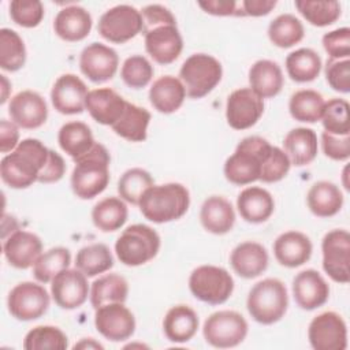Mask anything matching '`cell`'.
Returning <instances> with one entry per match:
<instances>
[{
    "label": "cell",
    "instance_id": "cell-59",
    "mask_svg": "<svg viewBox=\"0 0 350 350\" xmlns=\"http://www.w3.org/2000/svg\"><path fill=\"white\" fill-rule=\"evenodd\" d=\"M74 349H104V346L93 338H83L81 342L74 345Z\"/></svg>",
    "mask_w": 350,
    "mask_h": 350
},
{
    "label": "cell",
    "instance_id": "cell-23",
    "mask_svg": "<svg viewBox=\"0 0 350 350\" xmlns=\"http://www.w3.org/2000/svg\"><path fill=\"white\" fill-rule=\"evenodd\" d=\"M126 100L111 88H98L89 90L85 101V109L100 124L113 126L126 108Z\"/></svg>",
    "mask_w": 350,
    "mask_h": 350
},
{
    "label": "cell",
    "instance_id": "cell-31",
    "mask_svg": "<svg viewBox=\"0 0 350 350\" xmlns=\"http://www.w3.org/2000/svg\"><path fill=\"white\" fill-rule=\"evenodd\" d=\"M284 153L295 167L310 164L317 156V135L312 129L295 127L283 139Z\"/></svg>",
    "mask_w": 350,
    "mask_h": 350
},
{
    "label": "cell",
    "instance_id": "cell-5",
    "mask_svg": "<svg viewBox=\"0 0 350 350\" xmlns=\"http://www.w3.org/2000/svg\"><path fill=\"white\" fill-rule=\"evenodd\" d=\"M249 314L260 324L278 323L288 306V295L284 283L276 278H267L256 283L247 295Z\"/></svg>",
    "mask_w": 350,
    "mask_h": 350
},
{
    "label": "cell",
    "instance_id": "cell-19",
    "mask_svg": "<svg viewBox=\"0 0 350 350\" xmlns=\"http://www.w3.org/2000/svg\"><path fill=\"white\" fill-rule=\"evenodd\" d=\"M8 113L18 127L33 130L46 122L48 105L40 93L22 90L10 100Z\"/></svg>",
    "mask_w": 350,
    "mask_h": 350
},
{
    "label": "cell",
    "instance_id": "cell-36",
    "mask_svg": "<svg viewBox=\"0 0 350 350\" xmlns=\"http://www.w3.org/2000/svg\"><path fill=\"white\" fill-rule=\"evenodd\" d=\"M129 283L118 273H107L92 283L90 287V304L94 309L105 304L122 302L127 299Z\"/></svg>",
    "mask_w": 350,
    "mask_h": 350
},
{
    "label": "cell",
    "instance_id": "cell-24",
    "mask_svg": "<svg viewBox=\"0 0 350 350\" xmlns=\"http://www.w3.org/2000/svg\"><path fill=\"white\" fill-rule=\"evenodd\" d=\"M313 252L309 237L299 231H286L273 242L276 261L287 268H297L309 261Z\"/></svg>",
    "mask_w": 350,
    "mask_h": 350
},
{
    "label": "cell",
    "instance_id": "cell-49",
    "mask_svg": "<svg viewBox=\"0 0 350 350\" xmlns=\"http://www.w3.org/2000/svg\"><path fill=\"white\" fill-rule=\"evenodd\" d=\"M10 16L22 27H36L44 18V5L40 0H12L10 3Z\"/></svg>",
    "mask_w": 350,
    "mask_h": 350
},
{
    "label": "cell",
    "instance_id": "cell-18",
    "mask_svg": "<svg viewBox=\"0 0 350 350\" xmlns=\"http://www.w3.org/2000/svg\"><path fill=\"white\" fill-rule=\"evenodd\" d=\"M119 66L116 51L101 42H92L79 56V68L94 83H103L115 77Z\"/></svg>",
    "mask_w": 350,
    "mask_h": 350
},
{
    "label": "cell",
    "instance_id": "cell-13",
    "mask_svg": "<svg viewBox=\"0 0 350 350\" xmlns=\"http://www.w3.org/2000/svg\"><path fill=\"white\" fill-rule=\"evenodd\" d=\"M145 37V49L148 55L159 64H171L183 49V40L176 22H165L142 29Z\"/></svg>",
    "mask_w": 350,
    "mask_h": 350
},
{
    "label": "cell",
    "instance_id": "cell-39",
    "mask_svg": "<svg viewBox=\"0 0 350 350\" xmlns=\"http://www.w3.org/2000/svg\"><path fill=\"white\" fill-rule=\"evenodd\" d=\"M324 104L325 101L321 93L312 89H302L291 94L288 111L290 115L298 122L316 123L321 119Z\"/></svg>",
    "mask_w": 350,
    "mask_h": 350
},
{
    "label": "cell",
    "instance_id": "cell-48",
    "mask_svg": "<svg viewBox=\"0 0 350 350\" xmlns=\"http://www.w3.org/2000/svg\"><path fill=\"white\" fill-rule=\"evenodd\" d=\"M153 66L142 55H133L127 57L120 68L123 82L133 89L145 88L153 78Z\"/></svg>",
    "mask_w": 350,
    "mask_h": 350
},
{
    "label": "cell",
    "instance_id": "cell-56",
    "mask_svg": "<svg viewBox=\"0 0 350 350\" xmlns=\"http://www.w3.org/2000/svg\"><path fill=\"white\" fill-rule=\"evenodd\" d=\"M141 15H142V22H144L142 29L150 27V26L159 25V23L176 22L172 12L161 4H149V5L144 7L141 11Z\"/></svg>",
    "mask_w": 350,
    "mask_h": 350
},
{
    "label": "cell",
    "instance_id": "cell-52",
    "mask_svg": "<svg viewBox=\"0 0 350 350\" xmlns=\"http://www.w3.org/2000/svg\"><path fill=\"white\" fill-rule=\"evenodd\" d=\"M323 46L329 59H349L350 56V29L339 27L323 36Z\"/></svg>",
    "mask_w": 350,
    "mask_h": 350
},
{
    "label": "cell",
    "instance_id": "cell-16",
    "mask_svg": "<svg viewBox=\"0 0 350 350\" xmlns=\"http://www.w3.org/2000/svg\"><path fill=\"white\" fill-rule=\"evenodd\" d=\"M51 283V295L55 304L66 310L82 306L90 293L88 276L78 268L60 271Z\"/></svg>",
    "mask_w": 350,
    "mask_h": 350
},
{
    "label": "cell",
    "instance_id": "cell-7",
    "mask_svg": "<svg viewBox=\"0 0 350 350\" xmlns=\"http://www.w3.org/2000/svg\"><path fill=\"white\" fill-rule=\"evenodd\" d=\"M221 75L220 62L208 53L189 56L179 70V79L190 98H201L211 93L220 82Z\"/></svg>",
    "mask_w": 350,
    "mask_h": 350
},
{
    "label": "cell",
    "instance_id": "cell-14",
    "mask_svg": "<svg viewBox=\"0 0 350 350\" xmlns=\"http://www.w3.org/2000/svg\"><path fill=\"white\" fill-rule=\"evenodd\" d=\"M308 339L314 350H345L347 347V325L339 313L323 312L310 321Z\"/></svg>",
    "mask_w": 350,
    "mask_h": 350
},
{
    "label": "cell",
    "instance_id": "cell-8",
    "mask_svg": "<svg viewBox=\"0 0 350 350\" xmlns=\"http://www.w3.org/2000/svg\"><path fill=\"white\" fill-rule=\"evenodd\" d=\"M191 294L209 305L224 304L234 291V279L227 269L216 265H201L189 278Z\"/></svg>",
    "mask_w": 350,
    "mask_h": 350
},
{
    "label": "cell",
    "instance_id": "cell-60",
    "mask_svg": "<svg viewBox=\"0 0 350 350\" xmlns=\"http://www.w3.org/2000/svg\"><path fill=\"white\" fill-rule=\"evenodd\" d=\"M0 77H1V88H3V89H1L3 92H1V100H0V103L4 104V103L7 101V98H8V90L11 89V88H10L11 85H10L8 79L5 78V75H0Z\"/></svg>",
    "mask_w": 350,
    "mask_h": 350
},
{
    "label": "cell",
    "instance_id": "cell-27",
    "mask_svg": "<svg viewBox=\"0 0 350 350\" xmlns=\"http://www.w3.org/2000/svg\"><path fill=\"white\" fill-rule=\"evenodd\" d=\"M237 208L241 217L247 223L267 221L275 209L272 194L258 186L243 189L237 198Z\"/></svg>",
    "mask_w": 350,
    "mask_h": 350
},
{
    "label": "cell",
    "instance_id": "cell-28",
    "mask_svg": "<svg viewBox=\"0 0 350 350\" xmlns=\"http://www.w3.org/2000/svg\"><path fill=\"white\" fill-rule=\"evenodd\" d=\"M200 221L208 232L223 235L234 227L235 212L227 198L221 196H211L201 206Z\"/></svg>",
    "mask_w": 350,
    "mask_h": 350
},
{
    "label": "cell",
    "instance_id": "cell-41",
    "mask_svg": "<svg viewBox=\"0 0 350 350\" xmlns=\"http://www.w3.org/2000/svg\"><path fill=\"white\" fill-rule=\"evenodd\" d=\"M305 36L302 22L293 14L278 15L268 26V38L278 48H291Z\"/></svg>",
    "mask_w": 350,
    "mask_h": 350
},
{
    "label": "cell",
    "instance_id": "cell-11",
    "mask_svg": "<svg viewBox=\"0 0 350 350\" xmlns=\"http://www.w3.org/2000/svg\"><path fill=\"white\" fill-rule=\"evenodd\" d=\"M51 298L42 284L34 282L18 283L8 294L7 306L12 317L21 321H31L44 316Z\"/></svg>",
    "mask_w": 350,
    "mask_h": 350
},
{
    "label": "cell",
    "instance_id": "cell-35",
    "mask_svg": "<svg viewBox=\"0 0 350 350\" xmlns=\"http://www.w3.org/2000/svg\"><path fill=\"white\" fill-rule=\"evenodd\" d=\"M149 122L150 112L148 109L127 101L122 116L111 127L119 137L130 142H141L146 139Z\"/></svg>",
    "mask_w": 350,
    "mask_h": 350
},
{
    "label": "cell",
    "instance_id": "cell-57",
    "mask_svg": "<svg viewBox=\"0 0 350 350\" xmlns=\"http://www.w3.org/2000/svg\"><path fill=\"white\" fill-rule=\"evenodd\" d=\"M19 144L18 126L11 120L3 119L0 123V150L1 153L12 152Z\"/></svg>",
    "mask_w": 350,
    "mask_h": 350
},
{
    "label": "cell",
    "instance_id": "cell-40",
    "mask_svg": "<svg viewBox=\"0 0 350 350\" xmlns=\"http://www.w3.org/2000/svg\"><path fill=\"white\" fill-rule=\"evenodd\" d=\"M113 267V257L109 247L104 243H92L79 249L75 257V268L88 278L97 276Z\"/></svg>",
    "mask_w": 350,
    "mask_h": 350
},
{
    "label": "cell",
    "instance_id": "cell-55",
    "mask_svg": "<svg viewBox=\"0 0 350 350\" xmlns=\"http://www.w3.org/2000/svg\"><path fill=\"white\" fill-rule=\"evenodd\" d=\"M198 5L211 15L216 16H243L241 5L234 0H206L198 1Z\"/></svg>",
    "mask_w": 350,
    "mask_h": 350
},
{
    "label": "cell",
    "instance_id": "cell-17",
    "mask_svg": "<svg viewBox=\"0 0 350 350\" xmlns=\"http://www.w3.org/2000/svg\"><path fill=\"white\" fill-rule=\"evenodd\" d=\"M264 113V100L250 88L234 90L227 97L226 119L234 130H246L254 126Z\"/></svg>",
    "mask_w": 350,
    "mask_h": 350
},
{
    "label": "cell",
    "instance_id": "cell-9",
    "mask_svg": "<svg viewBox=\"0 0 350 350\" xmlns=\"http://www.w3.org/2000/svg\"><path fill=\"white\" fill-rule=\"evenodd\" d=\"M247 321L235 310H219L204 323L202 335L206 343L219 349L235 347L247 335Z\"/></svg>",
    "mask_w": 350,
    "mask_h": 350
},
{
    "label": "cell",
    "instance_id": "cell-37",
    "mask_svg": "<svg viewBox=\"0 0 350 350\" xmlns=\"http://www.w3.org/2000/svg\"><path fill=\"white\" fill-rule=\"evenodd\" d=\"M129 209L119 197H107L98 201L92 209L93 224L103 232L119 230L127 220Z\"/></svg>",
    "mask_w": 350,
    "mask_h": 350
},
{
    "label": "cell",
    "instance_id": "cell-53",
    "mask_svg": "<svg viewBox=\"0 0 350 350\" xmlns=\"http://www.w3.org/2000/svg\"><path fill=\"white\" fill-rule=\"evenodd\" d=\"M321 148L327 157L336 161H345L350 157V134L335 135L323 131Z\"/></svg>",
    "mask_w": 350,
    "mask_h": 350
},
{
    "label": "cell",
    "instance_id": "cell-50",
    "mask_svg": "<svg viewBox=\"0 0 350 350\" xmlns=\"http://www.w3.org/2000/svg\"><path fill=\"white\" fill-rule=\"evenodd\" d=\"M291 163L284 153L278 146H272L268 156L265 157L261 171H260V179L264 183H275L282 180L290 171Z\"/></svg>",
    "mask_w": 350,
    "mask_h": 350
},
{
    "label": "cell",
    "instance_id": "cell-51",
    "mask_svg": "<svg viewBox=\"0 0 350 350\" xmlns=\"http://www.w3.org/2000/svg\"><path fill=\"white\" fill-rule=\"evenodd\" d=\"M325 79L328 85L339 92H350V59H328L325 64Z\"/></svg>",
    "mask_w": 350,
    "mask_h": 350
},
{
    "label": "cell",
    "instance_id": "cell-43",
    "mask_svg": "<svg viewBox=\"0 0 350 350\" xmlns=\"http://www.w3.org/2000/svg\"><path fill=\"white\" fill-rule=\"evenodd\" d=\"M26 46L22 37L12 29L0 30V67L4 71H18L25 66Z\"/></svg>",
    "mask_w": 350,
    "mask_h": 350
},
{
    "label": "cell",
    "instance_id": "cell-26",
    "mask_svg": "<svg viewBox=\"0 0 350 350\" xmlns=\"http://www.w3.org/2000/svg\"><path fill=\"white\" fill-rule=\"evenodd\" d=\"M92 15L81 5L62 8L53 21V30L57 37L68 42L86 38L92 30Z\"/></svg>",
    "mask_w": 350,
    "mask_h": 350
},
{
    "label": "cell",
    "instance_id": "cell-45",
    "mask_svg": "<svg viewBox=\"0 0 350 350\" xmlns=\"http://www.w3.org/2000/svg\"><path fill=\"white\" fill-rule=\"evenodd\" d=\"M154 185L152 175L144 168H130L123 172L118 180V193L129 204L138 205L146 189Z\"/></svg>",
    "mask_w": 350,
    "mask_h": 350
},
{
    "label": "cell",
    "instance_id": "cell-58",
    "mask_svg": "<svg viewBox=\"0 0 350 350\" xmlns=\"http://www.w3.org/2000/svg\"><path fill=\"white\" fill-rule=\"evenodd\" d=\"M243 16H264L268 15L276 5L275 0H243L241 1Z\"/></svg>",
    "mask_w": 350,
    "mask_h": 350
},
{
    "label": "cell",
    "instance_id": "cell-34",
    "mask_svg": "<svg viewBox=\"0 0 350 350\" xmlns=\"http://www.w3.org/2000/svg\"><path fill=\"white\" fill-rule=\"evenodd\" d=\"M57 142L62 150L72 157L74 161L88 153L96 144L90 127L78 120L68 122L60 127Z\"/></svg>",
    "mask_w": 350,
    "mask_h": 350
},
{
    "label": "cell",
    "instance_id": "cell-20",
    "mask_svg": "<svg viewBox=\"0 0 350 350\" xmlns=\"http://www.w3.org/2000/svg\"><path fill=\"white\" fill-rule=\"evenodd\" d=\"M89 90L85 82L75 74L60 75L51 90L53 108L63 115L82 113Z\"/></svg>",
    "mask_w": 350,
    "mask_h": 350
},
{
    "label": "cell",
    "instance_id": "cell-15",
    "mask_svg": "<svg viewBox=\"0 0 350 350\" xmlns=\"http://www.w3.org/2000/svg\"><path fill=\"white\" fill-rule=\"evenodd\" d=\"M96 329L111 342L129 339L135 331V319L131 310L122 302L101 305L94 309Z\"/></svg>",
    "mask_w": 350,
    "mask_h": 350
},
{
    "label": "cell",
    "instance_id": "cell-4",
    "mask_svg": "<svg viewBox=\"0 0 350 350\" xmlns=\"http://www.w3.org/2000/svg\"><path fill=\"white\" fill-rule=\"evenodd\" d=\"M271 148L272 145L262 137L250 135L243 138L224 163L226 179L238 186L258 180L261 165Z\"/></svg>",
    "mask_w": 350,
    "mask_h": 350
},
{
    "label": "cell",
    "instance_id": "cell-25",
    "mask_svg": "<svg viewBox=\"0 0 350 350\" xmlns=\"http://www.w3.org/2000/svg\"><path fill=\"white\" fill-rule=\"evenodd\" d=\"M267 249L253 241H246L237 245L230 254V264L237 275L245 279L260 276L268 267Z\"/></svg>",
    "mask_w": 350,
    "mask_h": 350
},
{
    "label": "cell",
    "instance_id": "cell-12",
    "mask_svg": "<svg viewBox=\"0 0 350 350\" xmlns=\"http://www.w3.org/2000/svg\"><path fill=\"white\" fill-rule=\"evenodd\" d=\"M323 268L338 283L350 280V234L343 228L327 232L321 242Z\"/></svg>",
    "mask_w": 350,
    "mask_h": 350
},
{
    "label": "cell",
    "instance_id": "cell-46",
    "mask_svg": "<svg viewBox=\"0 0 350 350\" xmlns=\"http://www.w3.org/2000/svg\"><path fill=\"white\" fill-rule=\"evenodd\" d=\"M23 347L26 350H66L68 347V339L57 327L37 325L26 334Z\"/></svg>",
    "mask_w": 350,
    "mask_h": 350
},
{
    "label": "cell",
    "instance_id": "cell-29",
    "mask_svg": "<svg viewBox=\"0 0 350 350\" xmlns=\"http://www.w3.org/2000/svg\"><path fill=\"white\" fill-rule=\"evenodd\" d=\"M186 98V90L179 78L163 75L157 78L149 89V101L160 113L178 111Z\"/></svg>",
    "mask_w": 350,
    "mask_h": 350
},
{
    "label": "cell",
    "instance_id": "cell-22",
    "mask_svg": "<svg viewBox=\"0 0 350 350\" xmlns=\"http://www.w3.org/2000/svg\"><path fill=\"white\" fill-rule=\"evenodd\" d=\"M293 295L301 309L313 310L328 301L329 286L316 269H305L293 279Z\"/></svg>",
    "mask_w": 350,
    "mask_h": 350
},
{
    "label": "cell",
    "instance_id": "cell-42",
    "mask_svg": "<svg viewBox=\"0 0 350 350\" xmlns=\"http://www.w3.org/2000/svg\"><path fill=\"white\" fill-rule=\"evenodd\" d=\"M295 8L310 25L317 27L335 23L342 14L336 0H295Z\"/></svg>",
    "mask_w": 350,
    "mask_h": 350
},
{
    "label": "cell",
    "instance_id": "cell-30",
    "mask_svg": "<svg viewBox=\"0 0 350 350\" xmlns=\"http://www.w3.org/2000/svg\"><path fill=\"white\" fill-rule=\"evenodd\" d=\"M283 72L276 62L261 59L253 63L249 70L250 89L262 100L275 97L283 88Z\"/></svg>",
    "mask_w": 350,
    "mask_h": 350
},
{
    "label": "cell",
    "instance_id": "cell-54",
    "mask_svg": "<svg viewBox=\"0 0 350 350\" xmlns=\"http://www.w3.org/2000/svg\"><path fill=\"white\" fill-rule=\"evenodd\" d=\"M66 172V163L63 157L51 149L49 159L45 164V167L41 170L37 182L40 183H55L59 182Z\"/></svg>",
    "mask_w": 350,
    "mask_h": 350
},
{
    "label": "cell",
    "instance_id": "cell-6",
    "mask_svg": "<svg viewBox=\"0 0 350 350\" xmlns=\"http://www.w3.org/2000/svg\"><path fill=\"white\" fill-rule=\"evenodd\" d=\"M160 250L159 234L146 224H131L115 242L119 261L127 267H138L153 260Z\"/></svg>",
    "mask_w": 350,
    "mask_h": 350
},
{
    "label": "cell",
    "instance_id": "cell-33",
    "mask_svg": "<svg viewBox=\"0 0 350 350\" xmlns=\"http://www.w3.org/2000/svg\"><path fill=\"white\" fill-rule=\"evenodd\" d=\"M306 202L313 215L319 217H331L342 209L343 194L335 183L319 180L309 189Z\"/></svg>",
    "mask_w": 350,
    "mask_h": 350
},
{
    "label": "cell",
    "instance_id": "cell-32",
    "mask_svg": "<svg viewBox=\"0 0 350 350\" xmlns=\"http://www.w3.org/2000/svg\"><path fill=\"white\" fill-rule=\"evenodd\" d=\"M198 329V316L187 305H175L164 316L163 331L174 343L189 342Z\"/></svg>",
    "mask_w": 350,
    "mask_h": 350
},
{
    "label": "cell",
    "instance_id": "cell-1",
    "mask_svg": "<svg viewBox=\"0 0 350 350\" xmlns=\"http://www.w3.org/2000/svg\"><path fill=\"white\" fill-rule=\"evenodd\" d=\"M48 149L37 138L22 139L18 146L0 161L3 182L11 189H26L37 182L49 159Z\"/></svg>",
    "mask_w": 350,
    "mask_h": 350
},
{
    "label": "cell",
    "instance_id": "cell-10",
    "mask_svg": "<svg viewBox=\"0 0 350 350\" xmlns=\"http://www.w3.org/2000/svg\"><path fill=\"white\" fill-rule=\"evenodd\" d=\"M142 27L141 11L129 4H119L101 15L97 30L107 41L123 44L139 34Z\"/></svg>",
    "mask_w": 350,
    "mask_h": 350
},
{
    "label": "cell",
    "instance_id": "cell-47",
    "mask_svg": "<svg viewBox=\"0 0 350 350\" xmlns=\"http://www.w3.org/2000/svg\"><path fill=\"white\" fill-rule=\"evenodd\" d=\"M320 120L323 123L324 131L329 134H350L349 103L343 98H331L325 101Z\"/></svg>",
    "mask_w": 350,
    "mask_h": 350
},
{
    "label": "cell",
    "instance_id": "cell-2",
    "mask_svg": "<svg viewBox=\"0 0 350 350\" xmlns=\"http://www.w3.org/2000/svg\"><path fill=\"white\" fill-rule=\"evenodd\" d=\"M189 205V190L182 183L175 182L150 186L138 202L145 219L159 224L180 219L187 212Z\"/></svg>",
    "mask_w": 350,
    "mask_h": 350
},
{
    "label": "cell",
    "instance_id": "cell-44",
    "mask_svg": "<svg viewBox=\"0 0 350 350\" xmlns=\"http://www.w3.org/2000/svg\"><path fill=\"white\" fill-rule=\"evenodd\" d=\"M71 264V253L67 247L57 246L42 253L33 265V276L40 283H49Z\"/></svg>",
    "mask_w": 350,
    "mask_h": 350
},
{
    "label": "cell",
    "instance_id": "cell-21",
    "mask_svg": "<svg viewBox=\"0 0 350 350\" xmlns=\"http://www.w3.org/2000/svg\"><path fill=\"white\" fill-rule=\"evenodd\" d=\"M3 253L10 265L18 269H27L42 254V242L33 232L16 230L4 239Z\"/></svg>",
    "mask_w": 350,
    "mask_h": 350
},
{
    "label": "cell",
    "instance_id": "cell-38",
    "mask_svg": "<svg viewBox=\"0 0 350 350\" xmlns=\"http://www.w3.org/2000/svg\"><path fill=\"white\" fill-rule=\"evenodd\" d=\"M286 70L295 82L314 81L321 71V57L312 48H299L287 55Z\"/></svg>",
    "mask_w": 350,
    "mask_h": 350
},
{
    "label": "cell",
    "instance_id": "cell-3",
    "mask_svg": "<svg viewBox=\"0 0 350 350\" xmlns=\"http://www.w3.org/2000/svg\"><path fill=\"white\" fill-rule=\"evenodd\" d=\"M109 152L96 142L82 157L75 160L71 174V189L82 200H90L101 194L109 183Z\"/></svg>",
    "mask_w": 350,
    "mask_h": 350
}]
</instances>
